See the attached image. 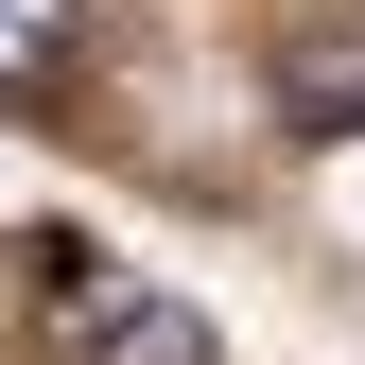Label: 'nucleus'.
I'll return each instance as SVG.
<instances>
[{"label":"nucleus","instance_id":"obj_1","mask_svg":"<svg viewBox=\"0 0 365 365\" xmlns=\"http://www.w3.org/2000/svg\"><path fill=\"white\" fill-rule=\"evenodd\" d=\"M70 365H226V348H209V313H192V296H157V279H87Z\"/></svg>","mask_w":365,"mask_h":365},{"label":"nucleus","instance_id":"obj_2","mask_svg":"<svg viewBox=\"0 0 365 365\" xmlns=\"http://www.w3.org/2000/svg\"><path fill=\"white\" fill-rule=\"evenodd\" d=\"M87 0H0V105H53V53H70Z\"/></svg>","mask_w":365,"mask_h":365}]
</instances>
